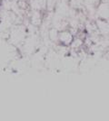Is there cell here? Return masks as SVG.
I'll return each instance as SVG.
<instances>
[{
  "instance_id": "cell-1",
  "label": "cell",
  "mask_w": 109,
  "mask_h": 121,
  "mask_svg": "<svg viewBox=\"0 0 109 121\" xmlns=\"http://www.w3.org/2000/svg\"><path fill=\"white\" fill-rule=\"evenodd\" d=\"M75 39V36L69 30H64L58 34V40L63 45L69 46L71 45L73 41Z\"/></svg>"
}]
</instances>
